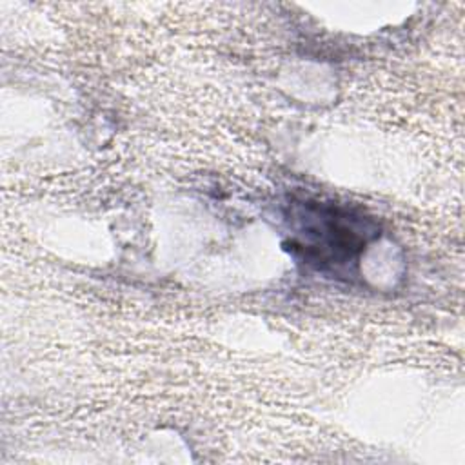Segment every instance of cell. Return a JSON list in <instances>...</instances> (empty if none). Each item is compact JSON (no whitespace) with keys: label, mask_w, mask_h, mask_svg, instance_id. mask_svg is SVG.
I'll return each mask as SVG.
<instances>
[{"label":"cell","mask_w":465,"mask_h":465,"mask_svg":"<svg viewBox=\"0 0 465 465\" xmlns=\"http://www.w3.org/2000/svg\"><path fill=\"white\" fill-rule=\"evenodd\" d=\"M287 220L292 254L314 271L332 276H349L352 263L378 236L371 218L334 202H296Z\"/></svg>","instance_id":"1"}]
</instances>
